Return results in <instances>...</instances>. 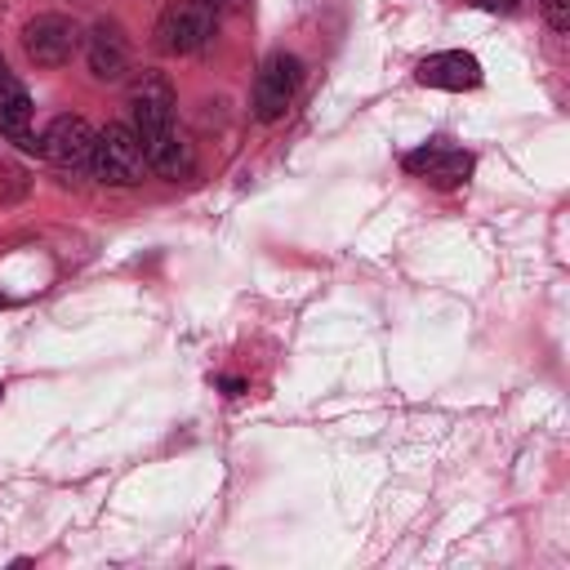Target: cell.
I'll use <instances>...</instances> for the list:
<instances>
[{
	"label": "cell",
	"instance_id": "3957f363",
	"mask_svg": "<svg viewBox=\"0 0 570 570\" xmlns=\"http://www.w3.org/2000/svg\"><path fill=\"white\" fill-rule=\"evenodd\" d=\"M298 85H303V62H298L294 53H285V49L272 53V58L258 67V76H254V98H249L254 120H263V125L281 120V116L289 111Z\"/></svg>",
	"mask_w": 570,
	"mask_h": 570
},
{
	"label": "cell",
	"instance_id": "277c9868",
	"mask_svg": "<svg viewBox=\"0 0 570 570\" xmlns=\"http://www.w3.org/2000/svg\"><path fill=\"white\" fill-rule=\"evenodd\" d=\"M129 111H134V134L142 147H151L160 134L174 129V85L160 71H142L129 89Z\"/></svg>",
	"mask_w": 570,
	"mask_h": 570
},
{
	"label": "cell",
	"instance_id": "e0dca14e",
	"mask_svg": "<svg viewBox=\"0 0 570 570\" xmlns=\"http://www.w3.org/2000/svg\"><path fill=\"white\" fill-rule=\"evenodd\" d=\"M4 303H9V298H4V294H0V307H4Z\"/></svg>",
	"mask_w": 570,
	"mask_h": 570
},
{
	"label": "cell",
	"instance_id": "ba28073f",
	"mask_svg": "<svg viewBox=\"0 0 570 570\" xmlns=\"http://www.w3.org/2000/svg\"><path fill=\"white\" fill-rule=\"evenodd\" d=\"M414 76H419V85H428V89H450V94H459V89H476V85H481V62H476L472 53H463V49H445V53L423 58Z\"/></svg>",
	"mask_w": 570,
	"mask_h": 570
},
{
	"label": "cell",
	"instance_id": "9c48e42d",
	"mask_svg": "<svg viewBox=\"0 0 570 570\" xmlns=\"http://www.w3.org/2000/svg\"><path fill=\"white\" fill-rule=\"evenodd\" d=\"M85 58H89V71L98 80H120L129 71V40L116 22H98L85 40Z\"/></svg>",
	"mask_w": 570,
	"mask_h": 570
},
{
	"label": "cell",
	"instance_id": "5b68a950",
	"mask_svg": "<svg viewBox=\"0 0 570 570\" xmlns=\"http://www.w3.org/2000/svg\"><path fill=\"white\" fill-rule=\"evenodd\" d=\"M76 49H80V27L62 13H36L22 27V53L36 67H62V62H71Z\"/></svg>",
	"mask_w": 570,
	"mask_h": 570
},
{
	"label": "cell",
	"instance_id": "30bf717a",
	"mask_svg": "<svg viewBox=\"0 0 570 570\" xmlns=\"http://www.w3.org/2000/svg\"><path fill=\"white\" fill-rule=\"evenodd\" d=\"M147 151V169H156L160 178H187L191 169H196V151H191V142H187V134H178V129H169V134H160L151 147H142Z\"/></svg>",
	"mask_w": 570,
	"mask_h": 570
},
{
	"label": "cell",
	"instance_id": "8fae6325",
	"mask_svg": "<svg viewBox=\"0 0 570 570\" xmlns=\"http://www.w3.org/2000/svg\"><path fill=\"white\" fill-rule=\"evenodd\" d=\"M0 134L9 142H18L22 151H36L40 156V138L31 134V98H27L22 85H13V89L0 94Z\"/></svg>",
	"mask_w": 570,
	"mask_h": 570
},
{
	"label": "cell",
	"instance_id": "ac0fdd59",
	"mask_svg": "<svg viewBox=\"0 0 570 570\" xmlns=\"http://www.w3.org/2000/svg\"><path fill=\"white\" fill-rule=\"evenodd\" d=\"M0 396H4V383H0Z\"/></svg>",
	"mask_w": 570,
	"mask_h": 570
},
{
	"label": "cell",
	"instance_id": "6da1fadb",
	"mask_svg": "<svg viewBox=\"0 0 570 570\" xmlns=\"http://www.w3.org/2000/svg\"><path fill=\"white\" fill-rule=\"evenodd\" d=\"M89 169H94V178H102V183H111V187H134V183H142L147 151H142V142H138L134 125H120V120L102 125L98 138H94Z\"/></svg>",
	"mask_w": 570,
	"mask_h": 570
},
{
	"label": "cell",
	"instance_id": "7a4b0ae2",
	"mask_svg": "<svg viewBox=\"0 0 570 570\" xmlns=\"http://www.w3.org/2000/svg\"><path fill=\"white\" fill-rule=\"evenodd\" d=\"M214 22H218V18H214L200 0H174V4H165V13L156 18L151 45H156L160 53H169V58L196 53V49L214 36Z\"/></svg>",
	"mask_w": 570,
	"mask_h": 570
},
{
	"label": "cell",
	"instance_id": "8992f818",
	"mask_svg": "<svg viewBox=\"0 0 570 570\" xmlns=\"http://www.w3.org/2000/svg\"><path fill=\"white\" fill-rule=\"evenodd\" d=\"M98 129L85 116H53L49 129L40 134V156L58 169H89Z\"/></svg>",
	"mask_w": 570,
	"mask_h": 570
},
{
	"label": "cell",
	"instance_id": "52a82bcc",
	"mask_svg": "<svg viewBox=\"0 0 570 570\" xmlns=\"http://www.w3.org/2000/svg\"><path fill=\"white\" fill-rule=\"evenodd\" d=\"M405 169L419 174V178H428L432 187L450 191V187H463V183H468V174H472V156H468L463 147L428 142V147H419V151L405 156Z\"/></svg>",
	"mask_w": 570,
	"mask_h": 570
},
{
	"label": "cell",
	"instance_id": "7c38bea8",
	"mask_svg": "<svg viewBox=\"0 0 570 570\" xmlns=\"http://www.w3.org/2000/svg\"><path fill=\"white\" fill-rule=\"evenodd\" d=\"M22 191H27V174H22L13 160H4V156H0V205L18 200Z\"/></svg>",
	"mask_w": 570,
	"mask_h": 570
},
{
	"label": "cell",
	"instance_id": "5bb4252c",
	"mask_svg": "<svg viewBox=\"0 0 570 570\" xmlns=\"http://www.w3.org/2000/svg\"><path fill=\"white\" fill-rule=\"evenodd\" d=\"M200 4H205L214 18H218V13H245V9H249V0H200Z\"/></svg>",
	"mask_w": 570,
	"mask_h": 570
},
{
	"label": "cell",
	"instance_id": "4fadbf2b",
	"mask_svg": "<svg viewBox=\"0 0 570 570\" xmlns=\"http://www.w3.org/2000/svg\"><path fill=\"white\" fill-rule=\"evenodd\" d=\"M539 13L552 31H570V0H539Z\"/></svg>",
	"mask_w": 570,
	"mask_h": 570
},
{
	"label": "cell",
	"instance_id": "2e32d148",
	"mask_svg": "<svg viewBox=\"0 0 570 570\" xmlns=\"http://www.w3.org/2000/svg\"><path fill=\"white\" fill-rule=\"evenodd\" d=\"M13 85H18V80H13V71H9V67H4V58H0V94H4V89H13Z\"/></svg>",
	"mask_w": 570,
	"mask_h": 570
},
{
	"label": "cell",
	"instance_id": "9a60e30c",
	"mask_svg": "<svg viewBox=\"0 0 570 570\" xmlns=\"http://www.w3.org/2000/svg\"><path fill=\"white\" fill-rule=\"evenodd\" d=\"M468 4H476V9H494V13H512V9H517V0H468Z\"/></svg>",
	"mask_w": 570,
	"mask_h": 570
}]
</instances>
